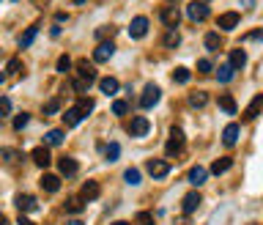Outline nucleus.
Segmentation results:
<instances>
[{
	"label": "nucleus",
	"mask_w": 263,
	"mask_h": 225,
	"mask_svg": "<svg viewBox=\"0 0 263 225\" xmlns=\"http://www.w3.org/2000/svg\"><path fill=\"white\" fill-rule=\"evenodd\" d=\"M17 225H36V222H33V220H28L25 214H20V220H17Z\"/></svg>",
	"instance_id": "nucleus-47"
},
{
	"label": "nucleus",
	"mask_w": 263,
	"mask_h": 225,
	"mask_svg": "<svg viewBox=\"0 0 263 225\" xmlns=\"http://www.w3.org/2000/svg\"><path fill=\"white\" fill-rule=\"evenodd\" d=\"M14 203H17V209H20V214H22V211H36L39 209V203H36L33 195H17Z\"/></svg>",
	"instance_id": "nucleus-13"
},
{
	"label": "nucleus",
	"mask_w": 263,
	"mask_h": 225,
	"mask_svg": "<svg viewBox=\"0 0 263 225\" xmlns=\"http://www.w3.org/2000/svg\"><path fill=\"white\" fill-rule=\"evenodd\" d=\"M162 42H165V47H170V50H173V47H178V44H181V36H178V31H167Z\"/></svg>",
	"instance_id": "nucleus-33"
},
{
	"label": "nucleus",
	"mask_w": 263,
	"mask_h": 225,
	"mask_svg": "<svg viewBox=\"0 0 263 225\" xmlns=\"http://www.w3.org/2000/svg\"><path fill=\"white\" fill-rule=\"evenodd\" d=\"M0 225H9V220H6V214L0 211Z\"/></svg>",
	"instance_id": "nucleus-49"
},
{
	"label": "nucleus",
	"mask_w": 263,
	"mask_h": 225,
	"mask_svg": "<svg viewBox=\"0 0 263 225\" xmlns=\"http://www.w3.org/2000/svg\"><path fill=\"white\" fill-rule=\"evenodd\" d=\"M145 170H148L154 178H165L167 173H170V162H165V159H148Z\"/></svg>",
	"instance_id": "nucleus-6"
},
{
	"label": "nucleus",
	"mask_w": 263,
	"mask_h": 225,
	"mask_svg": "<svg viewBox=\"0 0 263 225\" xmlns=\"http://www.w3.org/2000/svg\"><path fill=\"white\" fill-rule=\"evenodd\" d=\"M63 225H85V222H80V220H69V222H63Z\"/></svg>",
	"instance_id": "nucleus-48"
},
{
	"label": "nucleus",
	"mask_w": 263,
	"mask_h": 225,
	"mask_svg": "<svg viewBox=\"0 0 263 225\" xmlns=\"http://www.w3.org/2000/svg\"><path fill=\"white\" fill-rule=\"evenodd\" d=\"M58 110H61V99H58V96H52V99L44 105V115H52V113H58Z\"/></svg>",
	"instance_id": "nucleus-38"
},
{
	"label": "nucleus",
	"mask_w": 263,
	"mask_h": 225,
	"mask_svg": "<svg viewBox=\"0 0 263 225\" xmlns=\"http://www.w3.org/2000/svg\"><path fill=\"white\" fill-rule=\"evenodd\" d=\"M99 88H102V94L115 96V94H118V88H121V85H118V80H115V77H102V80H99Z\"/></svg>",
	"instance_id": "nucleus-18"
},
{
	"label": "nucleus",
	"mask_w": 263,
	"mask_h": 225,
	"mask_svg": "<svg viewBox=\"0 0 263 225\" xmlns=\"http://www.w3.org/2000/svg\"><path fill=\"white\" fill-rule=\"evenodd\" d=\"M241 3H244V6H247V9H249V6H252V0H241Z\"/></svg>",
	"instance_id": "nucleus-51"
},
{
	"label": "nucleus",
	"mask_w": 263,
	"mask_h": 225,
	"mask_svg": "<svg viewBox=\"0 0 263 225\" xmlns=\"http://www.w3.org/2000/svg\"><path fill=\"white\" fill-rule=\"evenodd\" d=\"M186 17H189L192 22H200L208 17V3L206 0H192L189 6H186Z\"/></svg>",
	"instance_id": "nucleus-3"
},
{
	"label": "nucleus",
	"mask_w": 263,
	"mask_h": 225,
	"mask_svg": "<svg viewBox=\"0 0 263 225\" xmlns=\"http://www.w3.org/2000/svg\"><path fill=\"white\" fill-rule=\"evenodd\" d=\"M33 162L39 165V168H50V162H52V154H50V148H44V146H39V148H33Z\"/></svg>",
	"instance_id": "nucleus-12"
},
{
	"label": "nucleus",
	"mask_w": 263,
	"mask_h": 225,
	"mask_svg": "<svg viewBox=\"0 0 263 225\" xmlns=\"http://www.w3.org/2000/svg\"><path fill=\"white\" fill-rule=\"evenodd\" d=\"M148 129H151V124H148V118H145V115H134V118H132V124H129V135L132 137L148 135Z\"/></svg>",
	"instance_id": "nucleus-5"
},
{
	"label": "nucleus",
	"mask_w": 263,
	"mask_h": 225,
	"mask_svg": "<svg viewBox=\"0 0 263 225\" xmlns=\"http://www.w3.org/2000/svg\"><path fill=\"white\" fill-rule=\"evenodd\" d=\"M230 168H233V159L230 157H222V159H217V162L211 165V173H217V176H219V173H225Z\"/></svg>",
	"instance_id": "nucleus-28"
},
{
	"label": "nucleus",
	"mask_w": 263,
	"mask_h": 225,
	"mask_svg": "<svg viewBox=\"0 0 263 225\" xmlns=\"http://www.w3.org/2000/svg\"><path fill=\"white\" fill-rule=\"evenodd\" d=\"M244 42H263V31H252L244 36Z\"/></svg>",
	"instance_id": "nucleus-44"
},
{
	"label": "nucleus",
	"mask_w": 263,
	"mask_h": 225,
	"mask_svg": "<svg viewBox=\"0 0 263 225\" xmlns=\"http://www.w3.org/2000/svg\"><path fill=\"white\" fill-rule=\"evenodd\" d=\"M58 168H61L63 176H74V173L80 170V165H77V159H72V157H63L61 162H58Z\"/></svg>",
	"instance_id": "nucleus-20"
},
{
	"label": "nucleus",
	"mask_w": 263,
	"mask_h": 225,
	"mask_svg": "<svg viewBox=\"0 0 263 225\" xmlns=\"http://www.w3.org/2000/svg\"><path fill=\"white\" fill-rule=\"evenodd\" d=\"M118 154H121V146H118V143H110V146L104 148V157H107L110 162H115V159H118Z\"/></svg>",
	"instance_id": "nucleus-37"
},
{
	"label": "nucleus",
	"mask_w": 263,
	"mask_h": 225,
	"mask_svg": "<svg viewBox=\"0 0 263 225\" xmlns=\"http://www.w3.org/2000/svg\"><path fill=\"white\" fill-rule=\"evenodd\" d=\"M230 66L233 69H244L247 66V53H244V50H233L230 53Z\"/></svg>",
	"instance_id": "nucleus-24"
},
{
	"label": "nucleus",
	"mask_w": 263,
	"mask_h": 225,
	"mask_svg": "<svg viewBox=\"0 0 263 225\" xmlns=\"http://www.w3.org/2000/svg\"><path fill=\"white\" fill-rule=\"evenodd\" d=\"M77 77L85 80L88 85L96 83V69H93V63H88L85 58H83V61H77Z\"/></svg>",
	"instance_id": "nucleus-8"
},
{
	"label": "nucleus",
	"mask_w": 263,
	"mask_h": 225,
	"mask_svg": "<svg viewBox=\"0 0 263 225\" xmlns=\"http://www.w3.org/2000/svg\"><path fill=\"white\" fill-rule=\"evenodd\" d=\"M260 110H263V94H260V96H255V99L249 102V107L244 110V121H252V118H258V115H260Z\"/></svg>",
	"instance_id": "nucleus-17"
},
{
	"label": "nucleus",
	"mask_w": 263,
	"mask_h": 225,
	"mask_svg": "<svg viewBox=\"0 0 263 225\" xmlns=\"http://www.w3.org/2000/svg\"><path fill=\"white\" fill-rule=\"evenodd\" d=\"M162 22H165L170 31H175V25H178V20H181V11L175 9V6H167V9H162Z\"/></svg>",
	"instance_id": "nucleus-11"
},
{
	"label": "nucleus",
	"mask_w": 263,
	"mask_h": 225,
	"mask_svg": "<svg viewBox=\"0 0 263 225\" xmlns=\"http://www.w3.org/2000/svg\"><path fill=\"white\" fill-rule=\"evenodd\" d=\"M9 115H11V99L0 96V118H9Z\"/></svg>",
	"instance_id": "nucleus-39"
},
{
	"label": "nucleus",
	"mask_w": 263,
	"mask_h": 225,
	"mask_svg": "<svg viewBox=\"0 0 263 225\" xmlns=\"http://www.w3.org/2000/svg\"><path fill=\"white\" fill-rule=\"evenodd\" d=\"M17 72H20V61L14 58V61H9V74H17Z\"/></svg>",
	"instance_id": "nucleus-45"
},
{
	"label": "nucleus",
	"mask_w": 263,
	"mask_h": 225,
	"mask_svg": "<svg viewBox=\"0 0 263 225\" xmlns=\"http://www.w3.org/2000/svg\"><path fill=\"white\" fill-rule=\"evenodd\" d=\"M184 151V132L178 129V126H173L170 129V137H167V146H165V154L167 157H175V154Z\"/></svg>",
	"instance_id": "nucleus-1"
},
{
	"label": "nucleus",
	"mask_w": 263,
	"mask_h": 225,
	"mask_svg": "<svg viewBox=\"0 0 263 225\" xmlns=\"http://www.w3.org/2000/svg\"><path fill=\"white\" fill-rule=\"evenodd\" d=\"M189 77H192V74H189V69H184V66H178V69L173 72V80H175V83H181V85H184V83H189Z\"/></svg>",
	"instance_id": "nucleus-35"
},
{
	"label": "nucleus",
	"mask_w": 263,
	"mask_h": 225,
	"mask_svg": "<svg viewBox=\"0 0 263 225\" xmlns=\"http://www.w3.org/2000/svg\"><path fill=\"white\" fill-rule=\"evenodd\" d=\"M203 44H206V50H211V53H214V50H219L222 47V42H219V33H206V36H203Z\"/></svg>",
	"instance_id": "nucleus-27"
},
{
	"label": "nucleus",
	"mask_w": 263,
	"mask_h": 225,
	"mask_svg": "<svg viewBox=\"0 0 263 225\" xmlns=\"http://www.w3.org/2000/svg\"><path fill=\"white\" fill-rule=\"evenodd\" d=\"M124 181L132 184V187H137V184L143 181V178H140V170H137V168H129V170L124 173Z\"/></svg>",
	"instance_id": "nucleus-34"
},
{
	"label": "nucleus",
	"mask_w": 263,
	"mask_h": 225,
	"mask_svg": "<svg viewBox=\"0 0 263 225\" xmlns=\"http://www.w3.org/2000/svg\"><path fill=\"white\" fill-rule=\"evenodd\" d=\"M113 55H115V44L113 42H102L96 50H93V61L96 63H107Z\"/></svg>",
	"instance_id": "nucleus-7"
},
{
	"label": "nucleus",
	"mask_w": 263,
	"mask_h": 225,
	"mask_svg": "<svg viewBox=\"0 0 263 225\" xmlns=\"http://www.w3.org/2000/svg\"><path fill=\"white\" fill-rule=\"evenodd\" d=\"M63 140H66V135H63L61 129H50L47 132V143H50V146H61Z\"/></svg>",
	"instance_id": "nucleus-30"
},
{
	"label": "nucleus",
	"mask_w": 263,
	"mask_h": 225,
	"mask_svg": "<svg viewBox=\"0 0 263 225\" xmlns=\"http://www.w3.org/2000/svg\"><path fill=\"white\" fill-rule=\"evenodd\" d=\"M238 20H241V17H238L236 11H227V14H219L217 25L222 28V31H233V28L238 25Z\"/></svg>",
	"instance_id": "nucleus-15"
},
{
	"label": "nucleus",
	"mask_w": 263,
	"mask_h": 225,
	"mask_svg": "<svg viewBox=\"0 0 263 225\" xmlns=\"http://www.w3.org/2000/svg\"><path fill=\"white\" fill-rule=\"evenodd\" d=\"M99 195H102V187H99V181L88 178V181L83 184V189H80V198H83L85 203H91V200H99Z\"/></svg>",
	"instance_id": "nucleus-4"
},
{
	"label": "nucleus",
	"mask_w": 263,
	"mask_h": 225,
	"mask_svg": "<svg viewBox=\"0 0 263 225\" xmlns=\"http://www.w3.org/2000/svg\"><path fill=\"white\" fill-rule=\"evenodd\" d=\"M159 99H162V91H159V85L148 83V85L143 88V94H140V107H145V110H148V107H154Z\"/></svg>",
	"instance_id": "nucleus-2"
},
{
	"label": "nucleus",
	"mask_w": 263,
	"mask_h": 225,
	"mask_svg": "<svg viewBox=\"0 0 263 225\" xmlns=\"http://www.w3.org/2000/svg\"><path fill=\"white\" fill-rule=\"evenodd\" d=\"M200 203H203L200 195H197V192H189V195H184V203H181V209H184V214H192V211L200 209Z\"/></svg>",
	"instance_id": "nucleus-14"
},
{
	"label": "nucleus",
	"mask_w": 263,
	"mask_h": 225,
	"mask_svg": "<svg viewBox=\"0 0 263 225\" xmlns=\"http://www.w3.org/2000/svg\"><path fill=\"white\" fill-rule=\"evenodd\" d=\"M145 33H148V20H145V17H134L132 25H129V36L132 39H143Z\"/></svg>",
	"instance_id": "nucleus-10"
},
{
	"label": "nucleus",
	"mask_w": 263,
	"mask_h": 225,
	"mask_svg": "<svg viewBox=\"0 0 263 225\" xmlns=\"http://www.w3.org/2000/svg\"><path fill=\"white\" fill-rule=\"evenodd\" d=\"M107 33L113 36V33H115V28H113V25H110V28H99V31H96V36H107Z\"/></svg>",
	"instance_id": "nucleus-46"
},
{
	"label": "nucleus",
	"mask_w": 263,
	"mask_h": 225,
	"mask_svg": "<svg viewBox=\"0 0 263 225\" xmlns=\"http://www.w3.org/2000/svg\"><path fill=\"white\" fill-rule=\"evenodd\" d=\"M42 189L44 192H58V189H61V176H55V173H44L42 176Z\"/></svg>",
	"instance_id": "nucleus-16"
},
{
	"label": "nucleus",
	"mask_w": 263,
	"mask_h": 225,
	"mask_svg": "<svg viewBox=\"0 0 263 225\" xmlns=\"http://www.w3.org/2000/svg\"><path fill=\"white\" fill-rule=\"evenodd\" d=\"M83 209H85V200H83V198H69L66 211H72V214H80Z\"/></svg>",
	"instance_id": "nucleus-32"
},
{
	"label": "nucleus",
	"mask_w": 263,
	"mask_h": 225,
	"mask_svg": "<svg viewBox=\"0 0 263 225\" xmlns=\"http://www.w3.org/2000/svg\"><path fill=\"white\" fill-rule=\"evenodd\" d=\"M238 132H241V126L238 124H227L225 129H222V143H225L227 148H233L238 143Z\"/></svg>",
	"instance_id": "nucleus-9"
},
{
	"label": "nucleus",
	"mask_w": 263,
	"mask_h": 225,
	"mask_svg": "<svg viewBox=\"0 0 263 225\" xmlns=\"http://www.w3.org/2000/svg\"><path fill=\"white\" fill-rule=\"evenodd\" d=\"M74 107H77V110L83 113V115H91V110L96 107V102H93L91 96H80V99H77V105H74Z\"/></svg>",
	"instance_id": "nucleus-25"
},
{
	"label": "nucleus",
	"mask_w": 263,
	"mask_h": 225,
	"mask_svg": "<svg viewBox=\"0 0 263 225\" xmlns=\"http://www.w3.org/2000/svg\"><path fill=\"white\" fill-rule=\"evenodd\" d=\"M211 61H208V58H200V61H197V72H200V74H208V72H211Z\"/></svg>",
	"instance_id": "nucleus-43"
},
{
	"label": "nucleus",
	"mask_w": 263,
	"mask_h": 225,
	"mask_svg": "<svg viewBox=\"0 0 263 225\" xmlns=\"http://www.w3.org/2000/svg\"><path fill=\"white\" fill-rule=\"evenodd\" d=\"M83 118H85V115L80 113L77 107H69V110L63 113V124H66V126H77V124H80V121H83Z\"/></svg>",
	"instance_id": "nucleus-22"
},
{
	"label": "nucleus",
	"mask_w": 263,
	"mask_h": 225,
	"mask_svg": "<svg viewBox=\"0 0 263 225\" xmlns=\"http://www.w3.org/2000/svg\"><path fill=\"white\" fill-rule=\"evenodd\" d=\"M28 121H31V115H28V113L17 115V118H14V129H17V132H20V129H25V126H28Z\"/></svg>",
	"instance_id": "nucleus-42"
},
{
	"label": "nucleus",
	"mask_w": 263,
	"mask_h": 225,
	"mask_svg": "<svg viewBox=\"0 0 263 225\" xmlns=\"http://www.w3.org/2000/svg\"><path fill=\"white\" fill-rule=\"evenodd\" d=\"M36 36H39V28H36V25H31V28H28V31L20 36V47H31Z\"/></svg>",
	"instance_id": "nucleus-26"
},
{
	"label": "nucleus",
	"mask_w": 263,
	"mask_h": 225,
	"mask_svg": "<svg viewBox=\"0 0 263 225\" xmlns=\"http://www.w3.org/2000/svg\"><path fill=\"white\" fill-rule=\"evenodd\" d=\"M233 74H236V69H233L230 63H225V66H219L217 77H219V83H230V80H233Z\"/></svg>",
	"instance_id": "nucleus-29"
},
{
	"label": "nucleus",
	"mask_w": 263,
	"mask_h": 225,
	"mask_svg": "<svg viewBox=\"0 0 263 225\" xmlns=\"http://www.w3.org/2000/svg\"><path fill=\"white\" fill-rule=\"evenodd\" d=\"M113 113L115 115H126V113H129V102H126V99H115L113 102Z\"/></svg>",
	"instance_id": "nucleus-36"
},
{
	"label": "nucleus",
	"mask_w": 263,
	"mask_h": 225,
	"mask_svg": "<svg viewBox=\"0 0 263 225\" xmlns=\"http://www.w3.org/2000/svg\"><path fill=\"white\" fill-rule=\"evenodd\" d=\"M69 69H72V58H69V55H61V58H58V72L66 74Z\"/></svg>",
	"instance_id": "nucleus-41"
},
{
	"label": "nucleus",
	"mask_w": 263,
	"mask_h": 225,
	"mask_svg": "<svg viewBox=\"0 0 263 225\" xmlns=\"http://www.w3.org/2000/svg\"><path fill=\"white\" fill-rule=\"evenodd\" d=\"M113 225H132V222H126V220H118V222H113Z\"/></svg>",
	"instance_id": "nucleus-50"
},
{
	"label": "nucleus",
	"mask_w": 263,
	"mask_h": 225,
	"mask_svg": "<svg viewBox=\"0 0 263 225\" xmlns=\"http://www.w3.org/2000/svg\"><path fill=\"white\" fill-rule=\"evenodd\" d=\"M206 102H208L206 91H195V94H189V105H192V107H203Z\"/></svg>",
	"instance_id": "nucleus-31"
},
{
	"label": "nucleus",
	"mask_w": 263,
	"mask_h": 225,
	"mask_svg": "<svg viewBox=\"0 0 263 225\" xmlns=\"http://www.w3.org/2000/svg\"><path fill=\"white\" fill-rule=\"evenodd\" d=\"M134 222L137 225H154V214H151V211H140V214L134 217Z\"/></svg>",
	"instance_id": "nucleus-40"
},
{
	"label": "nucleus",
	"mask_w": 263,
	"mask_h": 225,
	"mask_svg": "<svg viewBox=\"0 0 263 225\" xmlns=\"http://www.w3.org/2000/svg\"><path fill=\"white\" fill-rule=\"evenodd\" d=\"M219 110H222V113H227V115L236 113V102H233V96H230V94H222V96H219Z\"/></svg>",
	"instance_id": "nucleus-23"
},
{
	"label": "nucleus",
	"mask_w": 263,
	"mask_h": 225,
	"mask_svg": "<svg viewBox=\"0 0 263 225\" xmlns=\"http://www.w3.org/2000/svg\"><path fill=\"white\" fill-rule=\"evenodd\" d=\"M22 159V154L17 151V148H0V162H6V165H17Z\"/></svg>",
	"instance_id": "nucleus-21"
},
{
	"label": "nucleus",
	"mask_w": 263,
	"mask_h": 225,
	"mask_svg": "<svg viewBox=\"0 0 263 225\" xmlns=\"http://www.w3.org/2000/svg\"><path fill=\"white\" fill-rule=\"evenodd\" d=\"M3 80H6V74H0V85H3Z\"/></svg>",
	"instance_id": "nucleus-52"
},
{
	"label": "nucleus",
	"mask_w": 263,
	"mask_h": 225,
	"mask_svg": "<svg viewBox=\"0 0 263 225\" xmlns=\"http://www.w3.org/2000/svg\"><path fill=\"white\" fill-rule=\"evenodd\" d=\"M189 184H195V187H200V184H206V178H208V170L206 168H200V165H197V168H192L189 170Z\"/></svg>",
	"instance_id": "nucleus-19"
}]
</instances>
